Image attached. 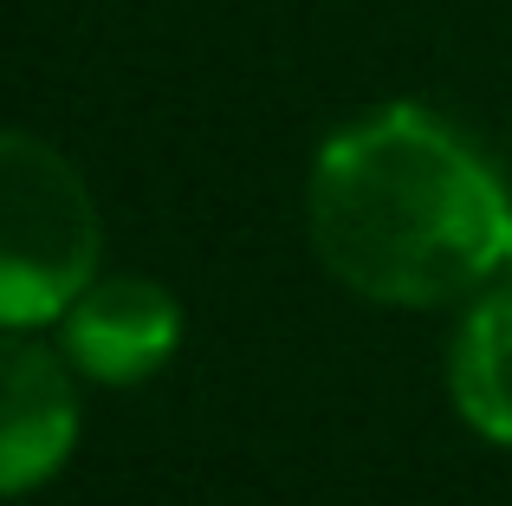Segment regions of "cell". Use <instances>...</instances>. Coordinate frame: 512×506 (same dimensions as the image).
I'll return each mask as SVG.
<instances>
[{"label":"cell","mask_w":512,"mask_h":506,"mask_svg":"<svg viewBox=\"0 0 512 506\" xmlns=\"http://www.w3.org/2000/svg\"><path fill=\"white\" fill-rule=\"evenodd\" d=\"M305 215L318 260L376 305H448L512 260L500 176L422 104L338 130L312 163Z\"/></svg>","instance_id":"cell-1"},{"label":"cell","mask_w":512,"mask_h":506,"mask_svg":"<svg viewBox=\"0 0 512 506\" xmlns=\"http://www.w3.org/2000/svg\"><path fill=\"white\" fill-rule=\"evenodd\" d=\"M98 202L72 156L0 130V325H52L98 279Z\"/></svg>","instance_id":"cell-2"},{"label":"cell","mask_w":512,"mask_h":506,"mask_svg":"<svg viewBox=\"0 0 512 506\" xmlns=\"http://www.w3.org/2000/svg\"><path fill=\"white\" fill-rule=\"evenodd\" d=\"M78 442V390L59 351L33 338H7L0 325V500L33 494L72 461Z\"/></svg>","instance_id":"cell-3"},{"label":"cell","mask_w":512,"mask_h":506,"mask_svg":"<svg viewBox=\"0 0 512 506\" xmlns=\"http://www.w3.org/2000/svg\"><path fill=\"white\" fill-rule=\"evenodd\" d=\"M182 344V305L169 299L156 279H91L78 305L65 312V357L85 370L91 383H130L156 377Z\"/></svg>","instance_id":"cell-4"},{"label":"cell","mask_w":512,"mask_h":506,"mask_svg":"<svg viewBox=\"0 0 512 506\" xmlns=\"http://www.w3.org/2000/svg\"><path fill=\"white\" fill-rule=\"evenodd\" d=\"M448 383L467 429L512 448V292H493L467 312L461 338H454Z\"/></svg>","instance_id":"cell-5"},{"label":"cell","mask_w":512,"mask_h":506,"mask_svg":"<svg viewBox=\"0 0 512 506\" xmlns=\"http://www.w3.org/2000/svg\"><path fill=\"white\" fill-rule=\"evenodd\" d=\"M506 266H512V260H506Z\"/></svg>","instance_id":"cell-6"}]
</instances>
